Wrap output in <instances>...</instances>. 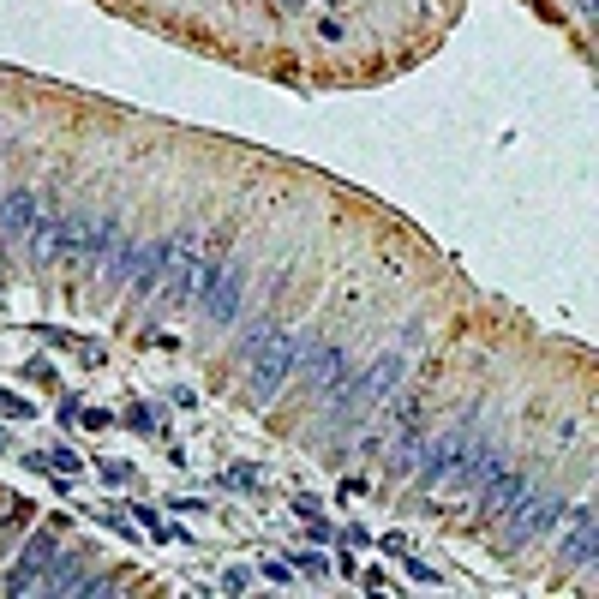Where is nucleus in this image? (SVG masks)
I'll use <instances>...</instances> for the list:
<instances>
[{
    "label": "nucleus",
    "mask_w": 599,
    "mask_h": 599,
    "mask_svg": "<svg viewBox=\"0 0 599 599\" xmlns=\"http://www.w3.org/2000/svg\"><path fill=\"white\" fill-rule=\"evenodd\" d=\"M102 474H108L114 486H126V480H132V468H126V462H102Z\"/></svg>",
    "instance_id": "nucleus-20"
},
{
    "label": "nucleus",
    "mask_w": 599,
    "mask_h": 599,
    "mask_svg": "<svg viewBox=\"0 0 599 599\" xmlns=\"http://www.w3.org/2000/svg\"><path fill=\"white\" fill-rule=\"evenodd\" d=\"M120 240V222L114 216H66L60 222V258H84V264H102Z\"/></svg>",
    "instance_id": "nucleus-4"
},
{
    "label": "nucleus",
    "mask_w": 599,
    "mask_h": 599,
    "mask_svg": "<svg viewBox=\"0 0 599 599\" xmlns=\"http://www.w3.org/2000/svg\"><path fill=\"white\" fill-rule=\"evenodd\" d=\"M576 6H582V12H594V0H576Z\"/></svg>",
    "instance_id": "nucleus-23"
},
{
    "label": "nucleus",
    "mask_w": 599,
    "mask_h": 599,
    "mask_svg": "<svg viewBox=\"0 0 599 599\" xmlns=\"http://www.w3.org/2000/svg\"><path fill=\"white\" fill-rule=\"evenodd\" d=\"M558 510H564V498H558L552 486H528V492L504 510V546H528V540H540V534L558 522Z\"/></svg>",
    "instance_id": "nucleus-2"
},
{
    "label": "nucleus",
    "mask_w": 599,
    "mask_h": 599,
    "mask_svg": "<svg viewBox=\"0 0 599 599\" xmlns=\"http://www.w3.org/2000/svg\"><path fill=\"white\" fill-rule=\"evenodd\" d=\"M240 288H246V270H210V282H204V294H198V306H204V318H216V324H234V312H240Z\"/></svg>",
    "instance_id": "nucleus-6"
},
{
    "label": "nucleus",
    "mask_w": 599,
    "mask_h": 599,
    "mask_svg": "<svg viewBox=\"0 0 599 599\" xmlns=\"http://www.w3.org/2000/svg\"><path fill=\"white\" fill-rule=\"evenodd\" d=\"M36 216H42V204H36V192H6L0 198V246H18V240H30V228H36Z\"/></svg>",
    "instance_id": "nucleus-7"
},
{
    "label": "nucleus",
    "mask_w": 599,
    "mask_h": 599,
    "mask_svg": "<svg viewBox=\"0 0 599 599\" xmlns=\"http://www.w3.org/2000/svg\"><path fill=\"white\" fill-rule=\"evenodd\" d=\"M48 468H60V474H78V468H84V462H78V456H72V450H48Z\"/></svg>",
    "instance_id": "nucleus-17"
},
{
    "label": "nucleus",
    "mask_w": 599,
    "mask_h": 599,
    "mask_svg": "<svg viewBox=\"0 0 599 599\" xmlns=\"http://www.w3.org/2000/svg\"><path fill=\"white\" fill-rule=\"evenodd\" d=\"M30 258H36V264H54V258H60V216H36V228H30Z\"/></svg>",
    "instance_id": "nucleus-11"
},
{
    "label": "nucleus",
    "mask_w": 599,
    "mask_h": 599,
    "mask_svg": "<svg viewBox=\"0 0 599 599\" xmlns=\"http://www.w3.org/2000/svg\"><path fill=\"white\" fill-rule=\"evenodd\" d=\"M264 582H276V588H288V582H294V564H282V558H270V564H264Z\"/></svg>",
    "instance_id": "nucleus-16"
},
{
    "label": "nucleus",
    "mask_w": 599,
    "mask_h": 599,
    "mask_svg": "<svg viewBox=\"0 0 599 599\" xmlns=\"http://www.w3.org/2000/svg\"><path fill=\"white\" fill-rule=\"evenodd\" d=\"M420 450H426V432L408 420V426H402V438H396V450H390V468H414V462H420Z\"/></svg>",
    "instance_id": "nucleus-13"
},
{
    "label": "nucleus",
    "mask_w": 599,
    "mask_h": 599,
    "mask_svg": "<svg viewBox=\"0 0 599 599\" xmlns=\"http://www.w3.org/2000/svg\"><path fill=\"white\" fill-rule=\"evenodd\" d=\"M528 486H534L528 474H510V468H498V474L480 486V492H486V498H480V516H486V522H504V510H510V504H516Z\"/></svg>",
    "instance_id": "nucleus-8"
},
{
    "label": "nucleus",
    "mask_w": 599,
    "mask_h": 599,
    "mask_svg": "<svg viewBox=\"0 0 599 599\" xmlns=\"http://www.w3.org/2000/svg\"><path fill=\"white\" fill-rule=\"evenodd\" d=\"M246 588H252V570H240V564L222 570V594H246Z\"/></svg>",
    "instance_id": "nucleus-15"
},
{
    "label": "nucleus",
    "mask_w": 599,
    "mask_h": 599,
    "mask_svg": "<svg viewBox=\"0 0 599 599\" xmlns=\"http://www.w3.org/2000/svg\"><path fill=\"white\" fill-rule=\"evenodd\" d=\"M6 444H12V438H6V432H0V450H6Z\"/></svg>",
    "instance_id": "nucleus-24"
},
{
    "label": "nucleus",
    "mask_w": 599,
    "mask_h": 599,
    "mask_svg": "<svg viewBox=\"0 0 599 599\" xmlns=\"http://www.w3.org/2000/svg\"><path fill=\"white\" fill-rule=\"evenodd\" d=\"M270 6H282V12H300V6H306V0H270Z\"/></svg>",
    "instance_id": "nucleus-22"
},
{
    "label": "nucleus",
    "mask_w": 599,
    "mask_h": 599,
    "mask_svg": "<svg viewBox=\"0 0 599 599\" xmlns=\"http://www.w3.org/2000/svg\"><path fill=\"white\" fill-rule=\"evenodd\" d=\"M306 354H312V396H336L342 378H348V360H342L336 348H318V342H312Z\"/></svg>",
    "instance_id": "nucleus-9"
},
{
    "label": "nucleus",
    "mask_w": 599,
    "mask_h": 599,
    "mask_svg": "<svg viewBox=\"0 0 599 599\" xmlns=\"http://www.w3.org/2000/svg\"><path fill=\"white\" fill-rule=\"evenodd\" d=\"M468 450H474V420H462V426H450V432H438V444H426V450H420V462H414V474H420V486L432 492V486H444V480H456V468L468 462Z\"/></svg>",
    "instance_id": "nucleus-3"
},
{
    "label": "nucleus",
    "mask_w": 599,
    "mask_h": 599,
    "mask_svg": "<svg viewBox=\"0 0 599 599\" xmlns=\"http://www.w3.org/2000/svg\"><path fill=\"white\" fill-rule=\"evenodd\" d=\"M126 426H132V432H156V414H150V408H132Z\"/></svg>",
    "instance_id": "nucleus-18"
},
{
    "label": "nucleus",
    "mask_w": 599,
    "mask_h": 599,
    "mask_svg": "<svg viewBox=\"0 0 599 599\" xmlns=\"http://www.w3.org/2000/svg\"><path fill=\"white\" fill-rule=\"evenodd\" d=\"M0 414H12V420H24V414H30V402H18V396H0Z\"/></svg>",
    "instance_id": "nucleus-21"
},
{
    "label": "nucleus",
    "mask_w": 599,
    "mask_h": 599,
    "mask_svg": "<svg viewBox=\"0 0 599 599\" xmlns=\"http://www.w3.org/2000/svg\"><path fill=\"white\" fill-rule=\"evenodd\" d=\"M222 486H228V492H258V468H252V462H234V468H222Z\"/></svg>",
    "instance_id": "nucleus-14"
},
{
    "label": "nucleus",
    "mask_w": 599,
    "mask_h": 599,
    "mask_svg": "<svg viewBox=\"0 0 599 599\" xmlns=\"http://www.w3.org/2000/svg\"><path fill=\"white\" fill-rule=\"evenodd\" d=\"M306 348H312V336H282V330H270L264 348L252 354V402H276V390H282L288 372L306 360Z\"/></svg>",
    "instance_id": "nucleus-1"
},
{
    "label": "nucleus",
    "mask_w": 599,
    "mask_h": 599,
    "mask_svg": "<svg viewBox=\"0 0 599 599\" xmlns=\"http://www.w3.org/2000/svg\"><path fill=\"white\" fill-rule=\"evenodd\" d=\"M54 558H60V540H54V528H48V534L30 540V552H24L18 570L6 576V594H12V599H18V594H42V570H48Z\"/></svg>",
    "instance_id": "nucleus-5"
},
{
    "label": "nucleus",
    "mask_w": 599,
    "mask_h": 599,
    "mask_svg": "<svg viewBox=\"0 0 599 599\" xmlns=\"http://www.w3.org/2000/svg\"><path fill=\"white\" fill-rule=\"evenodd\" d=\"M564 558H570V564H594V510H588V504L576 510V534L564 540Z\"/></svg>",
    "instance_id": "nucleus-12"
},
{
    "label": "nucleus",
    "mask_w": 599,
    "mask_h": 599,
    "mask_svg": "<svg viewBox=\"0 0 599 599\" xmlns=\"http://www.w3.org/2000/svg\"><path fill=\"white\" fill-rule=\"evenodd\" d=\"M138 258H144V240H114V252L102 258V270H108V282H132V270H138Z\"/></svg>",
    "instance_id": "nucleus-10"
},
{
    "label": "nucleus",
    "mask_w": 599,
    "mask_h": 599,
    "mask_svg": "<svg viewBox=\"0 0 599 599\" xmlns=\"http://www.w3.org/2000/svg\"><path fill=\"white\" fill-rule=\"evenodd\" d=\"M84 426H90V432H102V426H114V414H108V408H90V414H84Z\"/></svg>",
    "instance_id": "nucleus-19"
}]
</instances>
